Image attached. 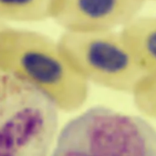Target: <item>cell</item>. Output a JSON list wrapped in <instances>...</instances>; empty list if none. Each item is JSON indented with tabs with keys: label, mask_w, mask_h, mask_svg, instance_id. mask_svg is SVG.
<instances>
[{
	"label": "cell",
	"mask_w": 156,
	"mask_h": 156,
	"mask_svg": "<svg viewBox=\"0 0 156 156\" xmlns=\"http://www.w3.org/2000/svg\"><path fill=\"white\" fill-rule=\"evenodd\" d=\"M8 26H9V25H8L6 23H4V22H2V21H0V36H1L2 33L4 31V30L6 28V27H8ZM0 73H2V71L1 67H0Z\"/></svg>",
	"instance_id": "9c48e42d"
},
{
	"label": "cell",
	"mask_w": 156,
	"mask_h": 156,
	"mask_svg": "<svg viewBox=\"0 0 156 156\" xmlns=\"http://www.w3.org/2000/svg\"><path fill=\"white\" fill-rule=\"evenodd\" d=\"M50 156H156V129L141 117L94 106L62 126Z\"/></svg>",
	"instance_id": "7a4b0ae2"
},
{
	"label": "cell",
	"mask_w": 156,
	"mask_h": 156,
	"mask_svg": "<svg viewBox=\"0 0 156 156\" xmlns=\"http://www.w3.org/2000/svg\"><path fill=\"white\" fill-rule=\"evenodd\" d=\"M58 41L89 85L132 94L146 75L121 31L65 30Z\"/></svg>",
	"instance_id": "277c9868"
},
{
	"label": "cell",
	"mask_w": 156,
	"mask_h": 156,
	"mask_svg": "<svg viewBox=\"0 0 156 156\" xmlns=\"http://www.w3.org/2000/svg\"><path fill=\"white\" fill-rule=\"evenodd\" d=\"M0 67L40 91L59 112L77 111L88 99L89 83L59 41L41 32L8 26L0 36Z\"/></svg>",
	"instance_id": "6da1fadb"
},
{
	"label": "cell",
	"mask_w": 156,
	"mask_h": 156,
	"mask_svg": "<svg viewBox=\"0 0 156 156\" xmlns=\"http://www.w3.org/2000/svg\"><path fill=\"white\" fill-rule=\"evenodd\" d=\"M147 0H58L52 19L66 31L114 30L139 16Z\"/></svg>",
	"instance_id": "5b68a950"
},
{
	"label": "cell",
	"mask_w": 156,
	"mask_h": 156,
	"mask_svg": "<svg viewBox=\"0 0 156 156\" xmlns=\"http://www.w3.org/2000/svg\"><path fill=\"white\" fill-rule=\"evenodd\" d=\"M59 113L37 90L0 73V156H50Z\"/></svg>",
	"instance_id": "3957f363"
},
{
	"label": "cell",
	"mask_w": 156,
	"mask_h": 156,
	"mask_svg": "<svg viewBox=\"0 0 156 156\" xmlns=\"http://www.w3.org/2000/svg\"><path fill=\"white\" fill-rule=\"evenodd\" d=\"M121 33L145 73H156V16H137Z\"/></svg>",
	"instance_id": "8992f818"
},
{
	"label": "cell",
	"mask_w": 156,
	"mask_h": 156,
	"mask_svg": "<svg viewBox=\"0 0 156 156\" xmlns=\"http://www.w3.org/2000/svg\"><path fill=\"white\" fill-rule=\"evenodd\" d=\"M132 96L136 108L142 115L156 120V73L146 75Z\"/></svg>",
	"instance_id": "ba28073f"
},
{
	"label": "cell",
	"mask_w": 156,
	"mask_h": 156,
	"mask_svg": "<svg viewBox=\"0 0 156 156\" xmlns=\"http://www.w3.org/2000/svg\"><path fill=\"white\" fill-rule=\"evenodd\" d=\"M58 0H0V21L39 22L53 18Z\"/></svg>",
	"instance_id": "52a82bcc"
},
{
	"label": "cell",
	"mask_w": 156,
	"mask_h": 156,
	"mask_svg": "<svg viewBox=\"0 0 156 156\" xmlns=\"http://www.w3.org/2000/svg\"><path fill=\"white\" fill-rule=\"evenodd\" d=\"M147 1H148V0H147ZM151 1H156V0H151Z\"/></svg>",
	"instance_id": "30bf717a"
}]
</instances>
